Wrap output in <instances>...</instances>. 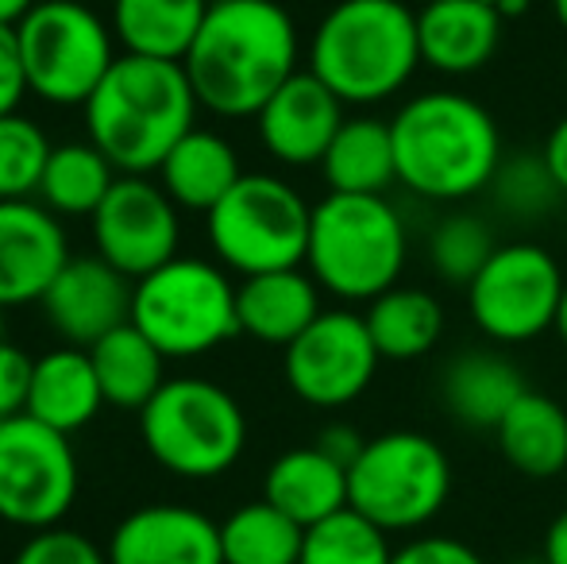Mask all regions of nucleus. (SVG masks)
Instances as JSON below:
<instances>
[{
  "label": "nucleus",
  "mask_w": 567,
  "mask_h": 564,
  "mask_svg": "<svg viewBox=\"0 0 567 564\" xmlns=\"http://www.w3.org/2000/svg\"><path fill=\"white\" fill-rule=\"evenodd\" d=\"M54 143L31 116H0V202H31Z\"/></svg>",
  "instance_id": "nucleus-34"
},
{
  "label": "nucleus",
  "mask_w": 567,
  "mask_h": 564,
  "mask_svg": "<svg viewBox=\"0 0 567 564\" xmlns=\"http://www.w3.org/2000/svg\"><path fill=\"white\" fill-rule=\"evenodd\" d=\"M390 561H394V550H390L386 534L348 506V511L332 514V519L306 530L298 564H390Z\"/></svg>",
  "instance_id": "nucleus-32"
},
{
  "label": "nucleus",
  "mask_w": 567,
  "mask_h": 564,
  "mask_svg": "<svg viewBox=\"0 0 567 564\" xmlns=\"http://www.w3.org/2000/svg\"><path fill=\"white\" fill-rule=\"evenodd\" d=\"M39 0H0V28H20Z\"/></svg>",
  "instance_id": "nucleus-43"
},
{
  "label": "nucleus",
  "mask_w": 567,
  "mask_h": 564,
  "mask_svg": "<svg viewBox=\"0 0 567 564\" xmlns=\"http://www.w3.org/2000/svg\"><path fill=\"white\" fill-rule=\"evenodd\" d=\"M31 368H35V360L23 348L0 340V422L20 418L28 410Z\"/></svg>",
  "instance_id": "nucleus-37"
},
{
  "label": "nucleus",
  "mask_w": 567,
  "mask_h": 564,
  "mask_svg": "<svg viewBox=\"0 0 567 564\" xmlns=\"http://www.w3.org/2000/svg\"><path fill=\"white\" fill-rule=\"evenodd\" d=\"M78 483L82 475L66 433L31 414L0 422V522L28 534L62 526Z\"/></svg>",
  "instance_id": "nucleus-12"
},
{
  "label": "nucleus",
  "mask_w": 567,
  "mask_h": 564,
  "mask_svg": "<svg viewBox=\"0 0 567 564\" xmlns=\"http://www.w3.org/2000/svg\"><path fill=\"white\" fill-rule=\"evenodd\" d=\"M120 171L93 147L90 140L59 143L47 158L43 182H39L35 202L47 205L54 217H93L109 189L116 186Z\"/></svg>",
  "instance_id": "nucleus-30"
},
{
  "label": "nucleus",
  "mask_w": 567,
  "mask_h": 564,
  "mask_svg": "<svg viewBox=\"0 0 567 564\" xmlns=\"http://www.w3.org/2000/svg\"><path fill=\"white\" fill-rule=\"evenodd\" d=\"M313 444L324 452V457L337 460V464L351 468V464L359 460V452H363L367 437H359V429H355V425H348V422H332V425H324V429H321V437H317Z\"/></svg>",
  "instance_id": "nucleus-40"
},
{
  "label": "nucleus",
  "mask_w": 567,
  "mask_h": 564,
  "mask_svg": "<svg viewBox=\"0 0 567 564\" xmlns=\"http://www.w3.org/2000/svg\"><path fill=\"white\" fill-rule=\"evenodd\" d=\"M494 437L509 468L529 480H553L567 468V410L540 391H525Z\"/></svg>",
  "instance_id": "nucleus-26"
},
{
  "label": "nucleus",
  "mask_w": 567,
  "mask_h": 564,
  "mask_svg": "<svg viewBox=\"0 0 567 564\" xmlns=\"http://www.w3.org/2000/svg\"><path fill=\"white\" fill-rule=\"evenodd\" d=\"M306 59L343 105H382L421 70L417 12L405 0H337L313 28Z\"/></svg>",
  "instance_id": "nucleus-4"
},
{
  "label": "nucleus",
  "mask_w": 567,
  "mask_h": 564,
  "mask_svg": "<svg viewBox=\"0 0 567 564\" xmlns=\"http://www.w3.org/2000/svg\"><path fill=\"white\" fill-rule=\"evenodd\" d=\"M506 16L486 0H425L417 8L421 66L444 78L478 74L498 54Z\"/></svg>",
  "instance_id": "nucleus-19"
},
{
  "label": "nucleus",
  "mask_w": 567,
  "mask_h": 564,
  "mask_svg": "<svg viewBox=\"0 0 567 564\" xmlns=\"http://www.w3.org/2000/svg\"><path fill=\"white\" fill-rule=\"evenodd\" d=\"M213 0H109L120 54L182 62L209 16Z\"/></svg>",
  "instance_id": "nucleus-24"
},
{
  "label": "nucleus",
  "mask_w": 567,
  "mask_h": 564,
  "mask_svg": "<svg viewBox=\"0 0 567 564\" xmlns=\"http://www.w3.org/2000/svg\"><path fill=\"white\" fill-rule=\"evenodd\" d=\"M498 252L491 225L475 213H452L429 233V264L452 286H471Z\"/></svg>",
  "instance_id": "nucleus-33"
},
{
  "label": "nucleus",
  "mask_w": 567,
  "mask_h": 564,
  "mask_svg": "<svg viewBox=\"0 0 567 564\" xmlns=\"http://www.w3.org/2000/svg\"><path fill=\"white\" fill-rule=\"evenodd\" d=\"M262 499L293 519L301 530L348 511V468L324 457L317 444L290 449L267 468Z\"/></svg>",
  "instance_id": "nucleus-23"
},
{
  "label": "nucleus",
  "mask_w": 567,
  "mask_h": 564,
  "mask_svg": "<svg viewBox=\"0 0 567 564\" xmlns=\"http://www.w3.org/2000/svg\"><path fill=\"white\" fill-rule=\"evenodd\" d=\"M78 4H97V0H78Z\"/></svg>",
  "instance_id": "nucleus-49"
},
{
  "label": "nucleus",
  "mask_w": 567,
  "mask_h": 564,
  "mask_svg": "<svg viewBox=\"0 0 567 564\" xmlns=\"http://www.w3.org/2000/svg\"><path fill=\"white\" fill-rule=\"evenodd\" d=\"M548 4H553V16H556V23H560V28L567 31V0H548Z\"/></svg>",
  "instance_id": "nucleus-45"
},
{
  "label": "nucleus",
  "mask_w": 567,
  "mask_h": 564,
  "mask_svg": "<svg viewBox=\"0 0 567 564\" xmlns=\"http://www.w3.org/2000/svg\"><path fill=\"white\" fill-rule=\"evenodd\" d=\"M517 564H548L545 557H537V561H517Z\"/></svg>",
  "instance_id": "nucleus-48"
},
{
  "label": "nucleus",
  "mask_w": 567,
  "mask_h": 564,
  "mask_svg": "<svg viewBox=\"0 0 567 564\" xmlns=\"http://www.w3.org/2000/svg\"><path fill=\"white\" fill-rule=\"evenodd\" d=\"M182 70L205 113L255 121L301 70L298 23L278 0H217Z\"/></svg>",
  "instance_id": "nucleus-1"
},
{
  "label": "nucleus",
  "mask_w": 567,
  "mask_h": 564,
  "mask_svg": "<svg viewBox=\"0 0 567 564\" xmlns=\"http://www.w3.org/2000/svg\"><path fill=\"white\" fill-rule=\"evenodd\" d=\"M101 407H109V402L105 391H101L90 348L59 345V348H47L43 356H35L28 410L23 414L74 437L78 429H85L101 414Z\"/></svg>",
  "instance_id": "nucleus-21"
},
{
  "label": "nucleus",
  "mask_w": 567,
  "mask_h": 564,
  "mask_svg": "<svg viewBox=\"0 0 567 564\" xmlns=\"http://www.w3.org/2000/svg\"><path fill=\"white\" fill-rule=\"evenodd\" d=\"M491 202L498 205L502 213H506L509 221H522V225H533V221H545L548 213L556 209V202H560V186L553 182V174H548L545 158L537 155H506L498 166V174H494L491 182Z\"/></svg>",
  "instance_id": "nucleus-35"
},
{
  "label": "nucleus",
  "mask_w": 567,
  "mask_h": 564,
  "mask_svg": "<svg viewBox=\"0 0 567 564\" xmlns=\"http://www.w3.org/2000/svg\"><path fill=\"white\" fill-rule=\"evenodd\" d=\"M529 391L509 356L463 352L441 379V399L449 414L467 429H498L514 402Z\"/></svg>",
  "instance_id": "nucleus-25"
},
{
  "label": "nucleus",
  "mask_w": 567,
  "mask_h": 564,
  "mask_svg": "<svg viewBox=\"0 0 567 564\" xmlns=\"http://www.w3.org/2000/svg\"><path fill=\"white\" fill-rule=\"evenodd\" d=\"M90 228L97 256L132 283L182 256V209L147 174H120Z\"/></svg>",
  "instance_id": "nucleus-14"
},
{
  "label": "nucleus",
  "mask_w": 567,
  "mask_h": 564,
  "mask_svg": "<svg viewBox=\"0 0 567 564\" xmlns=\"http://www.w3.org/2000/svg\"><path fill=\"white\" fill-rule=\"evenodd\" d=\"M545 561L548 564H567V511H560L553 519L545 534Z\"/></svg>",
  "instance_id": "nucleus-42"
},
{
  "label": "nucleus",
  "mask_w": 567,
  "mask_h": 564,
  "mask_svg": "<svg viewBox=\"0 0 567 564\" xmlns=\"http://www.w3.org/2000/svg\"><path fill=\"white\" fill-rule=\"evenodd\" d=\"M306 530L267 499L244 503L220 522L225 564H298Z\"/></svg>",
  "instance_id": "nucleus-31"
},
{
  "label": "nucleus",
  "mask_w": 567,
  "mask_h": 564,
  "mask_svg": "<svg viewBox=\"0 0 567 564\" xmlns=\"http://www.w3.org/2000/svg\"><path fill=\"white\" fill-rule=\"evenodd\" d=\"M213 4H217V0H213Z\"/></svg>",
  "instance_id": "nucleus-51"
},
{
  "label": "nucleus",
  "mask_w": 567,
  "mask_h": 564,
  "mask_svg": "<svg viewBox=\"0 0 567 564\" xmlns=\"http://www.w3.org/2000/svg\"><path fill=\"white\" fill-rule=\"evenodd\" d=\"M66 264V228L47 205L0 202V309L39 306Z\"/></svg>",
  "instance_id": "nucleus-16"
},
{
  "label": "nucleus",
  "mask_w": 567,
  "mask_h": 564,
  "mask_svg": "<svg viewBox=\"0 0 567 564\" xmlns=\"http://www.w3.org/2000/svg\"><path fill=\"white\" fill-rule=\"evenodd\" d=\"M16 39L28 93L54 109H85L120 59L113 23L78 0H39Z\"/></svg>",
  "instance_id": "nucleus-10"
},
{
  "label": "nucleus",
  "mask_w": 567,
  "mask_h": 564,
  "mask_svg": "<svg viewBox=\"0 0 567 564\" xmlns=\"http://www.w3.org/2000/svg\"><path fill=\"white\" fill-rule=\"evenodd\" d=\"M390 564H486L460 537H417V542L394 550Z\"/></svg>",
  "instance_id": "nucleus-38"
},
{
  "label": "nucleus",
  "mask_w": 567,
  "mask_h": 564,
  "mask_svg": "<svg viewBox=\"0 0 567 564\" xmlns=\"http://www.w3.org/2000/svg\"><path fill=\"white\" fill-rule=\"evenodd\" d=\"M556 332H560V340L567 345V294H564V306H560V317H556Z\"/></svg>",
  "instance_id": "nucleus-46"
},
{
  "label": "nucleus",
  "mask_w": 567,
  "mask_h": 564,
  "mask_svg": "<svg viewBox=\"0 0 567 564\" xmlns=\"http://www.w3.org/2000/svg\"><path fill=\"white\" fill-rule=\"evenodd\" d=\"M329 194H386L398 182L394 132L379 116H348L321 163Z\"/></svg>",
  "instance_id": "nucleus-27"
},
{
  "label": "nucleus",
  "mask_w": 567,
  "mask_h": 564,
  "mask_svg": "<svg viewBox=\"0 0 567 564\" xmlns=\"http://www.w3.org/2000/svg\"><path fill=\"white\" fill-rule=\"evenodd\" d=\"M105 553L109 564H225L220 522L178 503H151L124 514Z\"/></svg>",
  "instance_id": "nucleus-18"
},
{
  "label": "nucleus",
  "mask_w": 567,
  "mask_h": 564,
  "mask_svg": "<svg viewBox=\"0 0 567 564\" xmlns=\"http://www.w3.org/2000/svg\"><path fill=\"white\" fill-rule=\"evenodd\" d=\"M410 259V228L386 194H324L309 221L306 271L340 301L394 290Z\"/></svg>",
  "instance_id": "nucleus-5"
},
{
  "label": "nucleus",
  "mask_w": 567,
  "mask_h": 564,
  "mask_svg": "<svg viewBox=\"0 0 567 564\" xmlns=\"http://www.w3.org/2000/svg\"><path fill=\"white\" fill-rule=\"evenodd\" d=\"M379 360L363 314L324 309L282 352V376L306 407L343 410L374 383Z\"/></svg>",
  "instance_id": "nucleus-13"
},
{
  "label": "nucleus",
  "mask_w": 567,
  "mask_h": 564,
  "mask_svg": "<svg viewBox=\"0 0 567 564\" xmlns=\"http://www.w3.org/2000/svg\"><path fill=\"white\" fill-rule=\"evenodd\" d=\"M132 290L135 283L101 256H70L39 309H43V321L62 337V345L93 348L101 337L132 321Z\"/></svg>",
  "instance_id": "nucleus-15"
},
{
  "label": "nucleus",
  "mask_w": 567,
  "mask_h": 564,
  "mask_svg": "<svg viewBox=\"0 0 567 564\" xmlns=\"http://www.w3.org/2000/svg\"><path fill=\"white\" fill-rule=\"evenodd\" d=\"M452 495L449 452L417 429H390L363 444L348 468V506L382 534L421 530Z\"/></svg>",
  "instance_id": "nucleus-9"
},
{
  "label": "nucleus",
  "mask_w": 567,
  "mask_h": 564,
  "mask_svg": "<svg viewBox=\"0 0 567 564\" xmlns=\"http://www.w3.org/2000/svg\"><path fill=\"white\" fill-rule=\"evenodd\" d=\"M382 360H421L444 337V306L421 286H394L367 301L363 314Z\"/></svg>",
  "instance_id": "nucleus-28"
},
{
  "label": "nucleus",
  "mask_w": 567,
  "mask_h": 564,
  "mask_svg": "<svg viewBox=\"0 0 567 564\" xmlns=\"http://www.w3.org/2000/svg\"><path fill=\"white\" fill-rule=\"evenodd\" d=\"M132 325L166 356L197 360L239 337L236 283L213 259L178 256L135 283Z\"/></svg>",
  "instance_id": "nucleus-7"
},
{
  "label": "nucleus",
  "mask_w": 567,
  "mask_h": 564,
  "mask_svg": "<svg viewBox=\"0 0 567 564\" xmlns=\"http://www.w3.org/2000/svg\"><path fill=\"white\" fill-rule=\"evenodd\" d=\"M12 564H109V553L97 550L85 534L66 526H51L31 534L16 550Z\"/></svg>",
  "instance_id": "nucleus-36"
},
{
  "label": "nucleus",
  "mask_w": 567,
  "mask_h": 564,
  "mask_svg": "<svg viewBox=\"0 0 567 564\" xmlns=\"http://www.w3.org/2000/svg\"><path fill=\"white\" fill-rule=\"evenodd\" d=\"M197 93L182 62L120 54L85 101V140L120 174H155L182 136L197 129Z\"/></svg>",
  "instance_id": "nucleus-3"
},
{
  "label": "nucleus",
  "mask_w": 567,
  "mask_h": 564,
  "mask_svg": "<svg viewBox=\"0 0 567 564\" xmlns=\"http://www.w3.org/2000/svg\"><path fill=\"white\" fill-rule=\"evenodd\" d=\"M155 174L158 186L178 209L209 217L228 197V189L244 178V166H239V151L228 136L213 129H194L178 140V147L163 158Z\"/></svg>",
  "instance_id": "nucleus-22"
},
{
  "label": "nucleus",
  "mask_w": 567,
  "mask_h": 564,
  "mask_svg": "<svg viewBox=\"0 0 567 564\" xmlns=\"http://www.w3.org/2000/svg\"><path fill=\"white\" fill-rule=\"evenodd\" d=\"M0 340H4V309H0Z\"/></svg>",
  "instance_id": "nucleus-47"
},
{
  "label": "nucleus",
  "mask_w": 567,
  "mask_h": 564,
  "mask_svg": "<svg viewBox=\"0 0 567 564\" xmlns=\"http://www.w3.org/2000/svg\"><path fill=\"white\" fill-rule=\"evenodd\" d=\"M564 78H567V70H564Z\"/></svg>",
  "instance_id": "nucleus-50"
},
{
  "label": "nucleus",
  "mask_w": 567,
  "mask_h": 564,
  "mask_svg": "<svg viewBox=\"0 0 567 564\" xmlns=\"http://www.w3.org/2000/svg\"><path fill=\"white\" fill-rule=\"evenodd\" d=\"M313 205L278 174H244L205 217L217 264L231 275H270L306 264Z\"/></svg>",
  "instance_id": "nucleus-8"
},
{
  "label": "nucleus",
  "mask_w": 567,
  "mask_h": 564,
  "mask_svg": "<svg viewBox=\"0 0 567 564\" xmlns=\"http://www.w3.org/2000/svg\"><path fill=\"white\" fill-rule=\"evenodd\" d=\"M23 98H28V78H23L20 39L16 28H0V116L20 113Z\"/></svg>",
  "instance_id": "nucleus-39"
},
{
  "label": "nucleus",
  "mask_w": 567,
  "mask_h": 564,
  "mask_svg": "<svg viewBox=\"0 0 567 564\" xmlns=\"http://www.w3.org/2000/svg\"><path fill=\"white\" fill-rule=\"evenodd\" d=\"M343 101L309 70H298L255 116L259 143L282 166H321L337 140Z\"/></svg>",
  "instance_id": "nucleus-17"
},
{
  "label": "nucleus",
  "mask_w": 567,
  "mask_h": 564,
  "mask_svg": "<svg viewBox=\"0 0 567 564\" xmlns=\"http://www.w3.org/2000/svg\"><path fill=\"white\" fill-rule=\"evenodd\" d=\"M236 314L239 332L267 348H290L321 309V286L309 271L290 267V271L251 275L236 286Z\"/></svg>",
  "instance_id": "nucleus-20"
},
{
  "label": "nucleus",
  "mask_w": 567,
  "mask_h": 564,
  "mask_svg": "<svg viewBox=\"0 0 567 564\" xmlns=\"http://www.w3.org/2000/svg\"><path fill=\"white\" fill-rule=\"evenodd\" d=\"M540 158H545L548 174L560 186V194H567V116L553 124V132L545 136V147H540Z\"/></svg>",
  "instance_id": "nucleus-41"
},
{
  "label": "nucleus",
  "mask_w": 567,
  "mask_h": 564,
  "mask_svg": "<svg viewBox=\"0 0 567 564\" xmlns=\"http://www.w3.org/2000/svg\"><path fill=\"white\" fill-rule=\"evenodd\" d=\"M398 182L425 202L486 194L502 166V132L491 109L455 90H425L390 121Z\"/></svg>",
  "instance_id": "nucleus-2"
},
{
  "label": "nucleus",
  "mask_w": 567,
  "mask_h": 564,
  "mask_svg": "<svg viewBox=\"0 0 567 564\" xmlns=\"http://www.w3.org/2000/svg\"><path fill=\"white\" fill-rule=\"evenodd\" d=\"M93 368H97L105 402L116 410H143L163 391V363L166 356L135 329L132 321L113 329L90 348Z\"/></svg>",
  "instance_id": "nucleus-29"
},
{
  "label": "nucleus",
  "mask_w": 567,
  "mask_h": 564,
  "mask_svg": "<svg viewBox=\"0 0 567 564\" xmlns=\"http://www.w3.org/2000/svg\"><path fill=\"white\" fill-rule=\"evenodd\" d=\"M486 4H494L509 20V16H522L525 8H529V0H486Z\"/></svg>",
  "instance_id": "nucleus-44"
},
{
  "label": "nucleus",
  "mask_w": 567,
  "mask_h": 564,
  "mask_svg": "<svg viewBox=\"0 0 567 564\" xmlns=\"http://www.w3.org/2000/svg\"><path fill=\"white\" fill-rule=\"evenodd\" d=\"M151 460L182 480H217L247 449V418L236 394L202 376L166 379L140 410Z\"/></svg>",
  "instance_id": "nucleus-6"
},
{
  "label": "nucleus",
  "mask_w": 567,
  "mask_h": 564,
  "mask_svg": "<svg viewBox=\"0 0 567 564\" xmlns=\"http://www.w3.org/2000/svg\"><path fill=\"white\" fill-rule=\"evenodd\" d=\"M567 279L556 256L540 244H498L491 264L467 286L471 321L494 345H529L556 329Z\"/></svg>",
  "instance_id": "nucleus-11"
}]
</instances>
